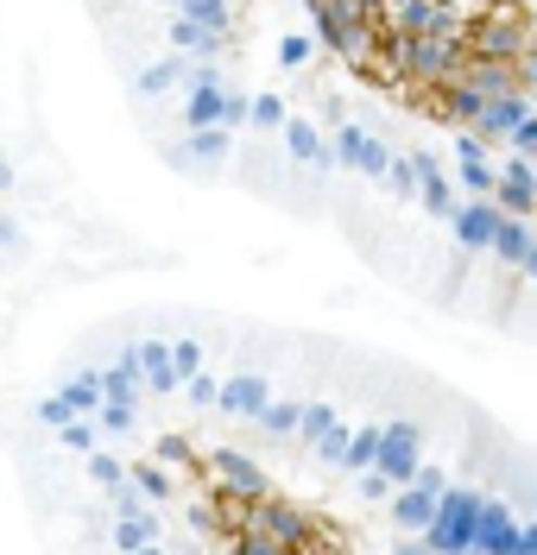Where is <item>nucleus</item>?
Wrapping results in <instances>:
<instances>
[{
	"label": "nucleus",
	"mask_w": 537,
	"mask_h": 555,
	"mask_svg": "<svg viewBox=\"0 0 537 555\" xmlns=\"http://www.w3.org/2000/svg\"><path fill=\"white\" fill-rule=\"evenodd\" d=\"M152 537H158V518H152V512H140V518H114V550L120 555L145 550Z\"/></svg>",
	"instance_id": "nucleus-16"
},
{
	"label": "nucleus",
	"mask_w": 537,
	"mask_h": 555,
	"mask_svg": "<svg viewBox=\"0 0 537 555\" xmlns=\"http://www.w3.org/2000/svg\"><path fill=\"white\" fill-rule=\"evenodd\" d=\"M64 391V404H71L76 416H95L107 404V391H102V373H71V379L57 385Z\"/></svg>",
	"instance_id": "nucleus-11"
},
{
	"label": "nucleus",
	"mask_w": 537,
	"mask_h": 555,
	"mask_svg": "<svg viewBox=\"0 0 537 555\" xmlns=\"http://www.w3.org/2000/svg\"><path fill=\"white\" fill-rule=\"evenodd\" d=\"M393 492H398V486L386 480L380 467H367V474H360V499H373V505H393Z\"/></svg>",
	"instance_id": "nucleus-30"
},
{
	"label": "nucleus",
	"mask_w": 537,
	"mask_h": 555,
	"mask_svg": "<svg viewBox=\"0 0 537 555\" xmlns=\"http://www.w3.org/2000/svg\"><path fill=\"white\" fill-rule=\"evenodd\" d=\"M89 480L114 492V486L127 480V461H120V454H107V449H89Z\"/></svg>",
	"instance_id": "nucleus-24"
},
{
	"label": "nucleus",
	"mask_w": 537,
	"mask_h": 555,
	"mask_svg": "<svg viewBox=\"0 0 537 555\" xmlns=\"http://www.w3.org/2000/svg\"><path fill=\"white\" fill-rule=\"evenodd\" d=\"M279 555H317V550H279Z\"/></svg>",
	"instance_id": "nucleus-44"
},
{
	"label": "nucleus",
	"mask_w": 537,
	"mask_h": 555,
	"mask_svg": "<svg viewBox=\"0 0 537 555\" xmlns=\"http://www.w3.org/2000/svg\"><path fill=\"white\" fill-rule=\"evenodd\" d=\"M95 423H102V436H133L140 404H102V411H95Z\"/></svg>",
	"instance_id": "nucleus-26"
},
{
	"label": "nucleus",
	"mask_w": 537,
	"mask_h": 555,
	"mask_svg": "<svg viewBox=\"0 0 537 555\" xmlns=\"http://www.w3.org/2000/svg\"><path fill=\"white\" fill-rule=\"evenodd\" d=\"M241 530H259V537H272L279 550H317V555H335V543L322 550V530H317V518H310L304 505H291V499H279V492L253 499L247 512H241Z\"/></svg>",
	"instance_id": "nucleus-1"
},
{
	"label": "nucleus",
	"mask_w": 537,
	"mask_h": 555,
	"mask_svg": "<svg viewBox=\"0 0 537 555\" xmlns=\"http://www.w3.org/2000/svg\"><path fill=\"white\" fill-rule=\"evenodd\" d=\"M411 486H424V492H436V499H443L456 480H449V467H436V461H430V467H418V480H411Z\"/></svg>",
	"instance_id": "nucleus-34"
},
{
	"label": "nucleus",
	"mask_w": 537,
	"mask_h": 555,
	"mask_svg": "<svg viewBox=\"0 0 537 555\" xmlns=\"http://www.w3.org/2000/svg\"><path fill=\"white\" fill-rule=\"evenodd\" d=\"M253 423H259L266 436H297V423H304V398H272Z\"/></svg>",
	"instance_id": "nucleus-13"
},
{
	"label": "nucleus",
	"mask_w": 537,
	"mask_h": 555,
	"mask_svg": "<svg viewBox=\"0 0 537 555\" xmlns=\"http://www.w3.org/2000/svg\"><path fill=\"white\" fill-rule=\"evenodd\" d=\"M285 145H291L297 165H322V158H329V145H322V133L310 120H285Z\"/></svg>",
	"instance_id": "nucleus-14"
},
{
	"label": "nucleus",
	"mask_w": 537,
	"mask_h": 555,
	"mask_svg": "<svg viewBox=\"0 0 537 555\" xmlns=\"http://www.w3.org/2000/svg\"><path fill=\"white\" fill-rule=\"evenodd\" d=\"M436 492H424V486H398L393 492V524L405 530V537H424L430 524H436Z\"/></svg>",
	"instance_id": "nucleus-8"
},
{
	"label": "nucleus",
	"mask_w": 537,
	"mask_h": 555,
	"mask_svg": "<svg viewBox=\"0 0 537 555\" xmlns=\"http://www.w3.org/2000/svg\"><path fill=\"white\" fill-rule=\"evenodd\" d=\"M183 404H190V411H221V379H209V373L183 379Z\"/></svg>",
	"instance_id": "nucleus-22"
},
{
	"label": "nucleus",
	"mask_w": 537,
	"mask_h": 555,
	"mask_svg": "<svg viewBox=\"0 0 537 555\" xmlns=\"http://www.w3.org/2000/svg\"><path fill=\"white\" fill-rule=\"evenodd\" d=\"M519 512L506 505V499H487L481 505V530H474V555H512L519 550Z\"/></svg>",
	"instance_id": "nucleus-6"
},
{
	"label": "nucleus",
	"mask_w": 537,
	"mask_h": 555,
	"mask_svg": "<svg viewBox=\"0 0 537 555\" xmlns=\"http://www.w3.org/2000/svg\"><path fill=\"white\" fill-rule=\"evenodd\" d=\"M228 133H234V127H190V152H196V158H228Z\"/></svg>",
	"instance_id": "nucleus-23"
},
{
	"label": "nucleus",
	"mask_w": 537,
	"mask_h": 555,
	"mask_svg": "<svg viewBox=\"0 0 537 555\" xmlns=\"http://www.w3.org/2000/svg\"><path fill=\"white\" fill-rule=\"evenodd\" d=\"M183 555H203V550H183Z\"/></svg>",
	"instance_id": "nucleus-45"
},
{
	"label": "nucleus",
	"mask_w": 537,
	"mask_h": 555,
	"mask_svg": "<svg viewBox=\"0 0 537 555\" xmlns=\"http://www.w3.org/2000/svg\"><path fill=\"white\" fill-rule=\"evenodd\" d=\"M512 145H519L525 158H537V114H525V120L512 127Z\"/></svg>",
	"instance_id": "nucleus-35"
},
{
	"label": "nucleus",
	"mask_w": 537,
	"mask_h": 555,
	"mask_svg": "<svg viewBox=\"0 0 537 555\" xmlns=\"http://www.w3.org/2000/svg\"><path fill=\"white\" fill-rule=\"evenodd\" d=\"M348 442H355V429H348V423H342V416H335V423H329V436H322L317 449V461H329V467H342V454H348Z\"/></svg>",
	"instance_id": "nucleus-25"
},
{
	"label": "nucleus",
	"mask_w": 537,
	"mask_h": 555,
	"mask_svg": "<svg viewBox=\"0 0 537 555\" xmlns=\"http://www.w3.org/2000/svg\"><path fill=\"white\" fill-rule=\"evenodd\" d=\"M525 114H532V102H525V95L512 89V95H500V102H487V107H481L474 133H481V139H512V127H519Z\"/></svg>",
	"instance_id": "nucleus-10"
},
{
	"label": "nucleus",
	"mask_w": 537,
	"mask_h": 555,
	"mask_svg": "<svg viewBox=\"0 0 537 555\" xmlns=\"http://www.w3.org/2000/svg\"><path fill=\"white\" fill-rule=\"evenodd\" d=\"M228 555H279V543H272V537H259V530H234Z\"/></svg>",
	"instance_id": "nucleus-29"
},
{
	"label": "nucleus",
	"mask_w": 537,
	"mask_h": 555,
	"mask_svg": "<svg viewBox=\"0 0 537 555\" xmlns=\"http://www.w3.org/2000/svg\"><path fill=\"white\" fill-rule=\"evenodd\" d=\"M133 555H171V550H165V543H158V537H152V543H145V550H133Z\"/></svg>",
	"instance_id": "nucleus-42"
},
{
	"label": "nucleus",
	"mask_w": 537,
	"mask_h": 555,
	"mask_svg": "<svg viewBox=\"0 0 537 555\" xmlns=\"http://www.w3.org/2000/svg\"><path fill=\"white\" fill-rule=\"evenodd\" d=\"M0 190H13V165L7 158H0Z\"/></svg>",
	"instance_id": "nucleus-43"
},
{
	"label": "nucleus",
	"mask_w": 537,
	"mask_h": 555,
	"mask_svg": "<svg viewBox=\"0 0 537 555\" xmlns=\"http://www.w3.org/2000/svg\"><path fill=\"white\" fill-rule=\"evenodd\" d=\"M127 474L140 480V492H145V499H152V505H171V492H178V486H171V474H165L158 461H133Z\"/></svg>",
	"instance_id": "nucleus-19"
},
{
	"label": "nucleus",
	"mask_w": 537,
	"mask_h": 555,
	"mask_svg": "<svg viewBox=\"0 0 537 555\" xmlns=\"http://www.w3.org/2000/svg\"><path fill=\"white\" fill-rule=\"evenodd\" d=\"M107 505H114V518H140V512H145V492H140V480L127 474V480H120L114 492H107Z\"/></svg>",
	"instance_id": "nucleus-27"
},
{
	"label": "nucleus",
	"mask_w": 537,
	"mask_h": 555,
	"mask_svg": "<svg viewBox=\"0 0 537 555\" xmlns=\"http://www.w3.org/2000/svg\"><path fill=\"white\" fill-rule=\"evenodd\" d=\"M481 505H487V492H474V486H449V492H443V505H436V524L424 530L430 555H474Z\"/></svg>",
	"instance_id": "nucleus-2"
},
{
	"label": "nucleus",
	"mask_w": 537,
	"mask_h": 555,
	"mask_svg": "<svg viewBox=\"0 0 537 555\" xmlns=\"http://www.w3.org/2000/svg\"><path fill=\"white\" fill-rule=\"evenodd\" d=\"M310 51H317L310 38H285V44H279V64H285V69H304V64H310Z\"/></svg>",
	"instance_id": "nucleus-33"
},
{
	"label": "nucleus",
	"mask_w": 537,
	"mask_h": 555,
	"mask_svg": "<svg viewBox=\"0 0 537 555\" xmlns=\"http://www.w3.org/2000/svg\"><path fill=\"white\" fill-rule=\"evenodd\" d=\"M532 228H525V215H506L500 221V241H494V259L500 266H525V253H532Z\"/></svg>",
	"instance_id": "nucleus-12"
},
{
	"label": "nucleus",
	"mask_w": 537,
	"mask_h": 555,
	"mask_svg": "<svg viewBox=\"0 0 537 555\" xmlns=\"http://www.w3.org/2000/svg\"><path fill=\"white\" fill-rule=\"evenodd\" d=\"M500 221H506V208L494 203V196H468L449 228H456V246L481 259V253H494V241H500Z\"/></svg>",
	"instance_id": "nucleus-5"
},
{
	"label": "nucleus",
	"mask_w": 537,
	"mask_h": 555,
	"mask_svg": "<svg viewBox=\"0 0 537 555\" xmlns=\"http://www.w3.org/2000/svg\"><path fill=\"white\" fill-rule=\"evenodd\" d=\"M57 442H64L71 454H89V449H102V423H95V416H71V423L57 429Z\"/></svg>",
	"instance_id": "nucleus-20"
},
{
	"label": "nucleus",
	"mask_w": 537,
	"mask_h": 555,
	"mask_svg": "<svg viewBox=\"0 0 537 555\" xmlns=\"http://www.w3.org/2000/svg\"><path fill=\"white\" fill-rule=\"evenodd\" d=\"M519 82H525V89H537V51L525 57V64H519Z\"/></svg>",
	"instance_id": "nucleus-40"
},
{
	"label": "nucleus",
	"mask_w": 537,
	"mask_h": 555,
	"mask_svg": "<svg viewBox=\"0 0 537 555\" xmlns=\"http://www.w3.org/2000/svg\"><path fill=\"white\" fill-rule=\"evenodd\" d=\"M140 360H145V391H152V398H171V391H183L178 360H171V341H140Z\"/></svg>",
	"instance_id": "nucleus-9"
},
{
	"label": "nucleus",
	"mask_w": 537,
	"mask_h": 555,
	"mask_svg": "<svg viewBox=\"0 0 537 555\" xmlns=\"http://www.w3.org/2000/svg\"><path fill=\"white\" fill-rule=\"evenodd\" d=\"M152 454H158V461H183V454H190V442H183V436H165Z\"/></svg>",
	"instance_id": "nucleus-37"
},
{
	"label": "nucleus",
	"mask_w": 537,
	"mask_h": 555,
	"mask_svg": "<svg viewBox=\"0 0 537 555\" xmlns=\"http://www.w3.org/2000/svg\"><path fill=\"white\" fill-rule=\"evenodd\" d=\"M367 139H373V133H360V127H335V133H329V158H322V165H348V171H360Z\"/></svg>",
	"instance_id": "nucleus-15"
},
{
	"label": "nucleus",
	"mask_w": 537,
	"mask_h": 555,
	"mask_svg": "<svg viewBox=\"0 0 537 555\" xmlns=\"http://www.w3.org/2000/svg\"><path fill=\"white\" fill-rule=\"evenodd\" d=\"M393 555H430V543H424V537H405V543H398Z\"/></svg>",
	"instance_id": "nucleus-39"
},
{
	"label": "nucleus",
	"mask_w": 537,
	"mask_h": 555,
	"mask_svg": "<svg viewBox=\"0 0 537 555\" xmlns=\"http://www.w3.org/2000/svg\"><path fill=\"white\" fill-rule=\"evenodd\" d=\"M20 246H26L20 221H13V215H0V253H20Z\"/></svg>",
	"instance_id": "nucleus-36"
},
{
	"label": "nucleus",
	"mask_w": 537,
	"mask_h": 555,
	"mask_svg": "<svg viewBox=\"0 0 537 555\" xmlns=\"http://www.w3.org/2000/svg\"><path fill=\"white\" fill-rule=\"evenodd\" d=\"M373 461H380V423L355 429V442H348V454H342V474H367Z\"/></svg>",
	"instance_id": "nucleus-17"
},
{
	"label": "nucleus",
	"mask_w": 537,
	"mask_h": 555,
	"mask_svg": "<svg viewBox=\"0 0 537 555\" xmlns=\"http://www.w3.org/2000/svg\"><path fill=\"white\" fill-rule=\"evenodd\" d=\"M209 467H215V480H221V492H228V499H241V505H253V499H266V492H272L266 467H259L247 449H228V442H221V449L209 454Z\"/></svg>",
	"instance_id": "nucleus-4"
},
{
	"label": "nucleus",
	"mask_w": 537,
	"mask_h": 555,
	"mask_svg": "<svg viewBox=\"0 0 537 555\" xmlns=\"http://www.w3.org/2000/svg\"><path fill=\"white\" fill-rule=\"evenodd\" d=\"M519 272H525V278L537 284V241H532V253H525V266H519Z\"/></svg>",
	"instance_id": "nucleus-41"
},
{
	"label": "nucleus",
	"mask_w": 537,
	"mask_h": 555,
	"mask_svg": "<svg viewBox=\"0 0 537 555\" xmlns=\"http://www.w3.org/2000/svg\"><path fill=\"white\" fill-rule=\"evenodd\" d=\"M532 177H537V171H532Z\"/></svg>",
	"instance_id": "nucleus-46"
},
{
	"label": "nucleus",
	"mask_w": 537,
	"mask_h": 555,
	"mask_svg": "<svg viewBox=\"0 0 537 555\" xmlns=\"http://www.w3.org/2000/svg\"><path fill=\"white\" fill-rule=\"evenodd\" d=\"M71 404H64V391H51V398H38V423H44V429H64V423H71Z\"/></svg>",
	"instance_id": "nucleus-31"
},
{
	"label": "nucleus",
	"mask_w": 537,
	"mask_h": 555,
	"mask_svg": "<svg viewBox=\"0 0 537 555\" xmlns=\"http://www.w3.org/2000/svg\"><path fill=\"white\" fill-rule=\"evenodd\" d=\"M386 190H393L398 203H418V190H424V183H418V165H411V152H405V158H393V171H386Z\"/></svg>",
	"instance_id": "nucleus-21"
},
{
	"label": "nucleus",
	"mask_w": 537,
	"mask_h": 555,
	"mask_svg": "<svg viewBox=\"0 0 537 555\" xmlns=\"http://www.w3.org/2000/svg\"><path fill=\"white\" fill-rule=\"evenodd\" d=\"M266 404H272L266 373H228L221 379V416H259Z\"/></svg>",
	"instance_id": "nucleus-7"
},
{
	"label": "nucleus",
	"mask_w": 537,
	"mask_h": 555,
	"mask_svg": "<svg viewBox=\"0 0 537 555\" xmlns=\"http://www.w3.org/2000/svg\"><path fill=\"white\" fill-rule=\"evenodd\" d=\"M373 467H380L393 486H411L418 480V467H424V429H418L411 416L380 423V461H373Z\"/></svg>",
	"instance_id": "nucleus-3"
},
{
	"label": "nucleus",
	"mask_w": 537,
	"mask_h": 555,
	"mask_svg": "<svg viewBox=\"0 0 537 555\" xmlns=\"http://www.w3.org/2000/svg\"><path fill=\"white\" fill-rule=\"evenodd\" d=\"M171 360H178V379H196L203 360H209V347L203 341H171Z\"/></svg>",
	"instance_id": "nucleus-28"
},
{
	"label": "nucleus",
	"mask_w": 537,
	"mask_h": 555,
	"mask_svg": "<svg viewBox=\"0 0 537 555\" xmlns=\"http://www.w3.org/2000/svg\"><path fill=\"white\" fill-rule=\"evenodd\" d=\"M512 555H537V518L519 530V550H512Z\"/></svg>",
	"instance_id": "nucleus-38"
},
{
	"label": "nucleus",
	"mask_w": 537,
	"mask_h": 555,
	"mask_svg": "<svg viewBox=\"0 0 537 555\" xmlns=\"http://www.w3.org/2000/svg\"><path fill=\"white\" fill-rule=\"evenodd\" d=\"M335 404H322V398H304V423H297V442H304V449H317L322 436H329V423H335Z\"/></svg>",
	"instance_id": "nucleus-18"
},
{
	"label": "nucleus",
	"mask_w": 537,
	"mask_h": 555,
	"mask_svg": "<svg viewBox=\"0 0 537 555\" xmlns=\"http://www.w3.org/2000/svg\"><path fill=\"white\" fill-rule=\"evenodd\" d=\"M253 127H285V102L279 95H253Z\"/></svg>",
	"instance_id": "nucleus-32"
}]
</instances>
